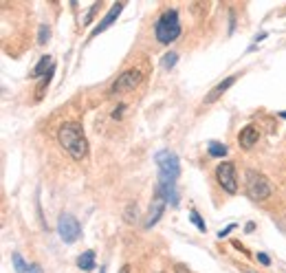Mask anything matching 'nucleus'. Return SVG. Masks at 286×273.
<instances>
[{
    "mask_svg": "<svg viewBox=\"0 0 286 273\" xmlns=\"http://www.w3.org/2000/svg\"><path fill=\"white\" fill-rule=\"evenodd\" d=\"M58 141H60V146L64 148V152L68 154V157H73L75 161L86 159L88 141H86L84 130H82V126L77 124V121H68V124H64L62 128H60Z\"/></svg>",
    "mask_w": 286,
    "mask_h": 273,
    "instance_id": "obj_1",
    "label": "nucleus"
},
{
    "mask_svg": "<svg viewBox=\"0 0 286 273\" xmlns=\"http://www.w3.org/2000/svg\"><path fill=\"white\" fill-rule=\"evenodd\" d=\"M154 33H156V40L161 44H170V42L178 40V36H180L178 14L174 9L161 14V18L156 20V27H154Z\"/></svg>",
    "mask_w": 286,
    "mask_h": 273,
    "instance_id": "obj_2",
    "label": "nucleus"
},
{
    "mask_svg": "<svg viewBox=\"0 0 286 273\" xmlns=\"http://www.w3.org/2000/svg\"><path fill=\"white\" fill-rule=\"evenodd\" d=\"M156 165H158V172H161L158 181L174 183L176 179H178L180 163H178V157H176L174 152H170V150H161V152L156 154Z\"/></svg>",
    "mask_w": 286,
    "mask_h": 273,
    "instance_id": "obj_3",
    "label": "nucleus"
},
{
    "mask_svg": "<svg viewBox=\"0 0 286 273\" xmlns=\"http://www.w3.org/2000/svg\"><path fill=\"white\" fill-rule=\"evenodd\" d=\"M246 192L251 194V198L256 200H264L271 196V183L266 181V176L260 172H246Z\"/></svg>",
    "mask_w": 286,
    "mask_h": 273,
    "instance_id": "obj_4",
    "label": "nucleus"
},
{
    "mask_svg": "<svg viewBox=\"0 0 286 273\" xmlns=\"http://www.w3.org/2000/svg\"><path fill=\"white\" fill-rule=\"evenodd\" d=\"M141 80H143V75H141L139 69H128V71H124V73H121L117 80H114V84L110 86V95H121V93L134 91V88L141 84Z\"/></svg>",
    "mask_w": 286,
    "mask_h": 273,
    "instance_id": "obj_5",
    "label": "nucleus"
},
{
    "mask_svg": "<svg viewBox=\"0 0 286 273\" xmlns=\"http://www.w3.org/2000/svg\"><path fill=\"white\" fill-rule=\"evenodd\" d=\"M58 231H60V238H62L64 242H75V240H80V236H82V227H80V222H77L75 216H70V214H60V218H58Z\"/></svg>",
    "mask_w": 286,
    "mask_h": 273,
    "instance_id": "obj_6",
    "label": "nucleus"
},
{
    "mask_svg": "<svg viewBox=\"0 0 286 273\" xmlns=\"http://www.w3.org/2000/svg\"><path fill=\"white\" fill-rule=\"evenodd\" d=\"M216 179L220 183V187L229 194H236L238 192V179H236V165L224 161L216 168Z\"/></svg>",
    "mask_w": 286,
    "mask_h": 273,
    "instance_id": "obj_7",
    "label": "nucleus"
},
{
    "mask_svg": "<svg viewBox=\"0 0 286 273\" xmlns=\"http://www.w3.org/2000/svg\"><path fill=\"white\" fill-rule=\"evenodd\" d=\"M163 207H165V198L161 196V194H154V203H152V207H150V214H148V218L146 222H143V227L146 229H150V227L156 222L158 218H161V214H163Z\"/></svg>",
    "mask_w": 286,
    "mask_h": 273,
    "instance_id": "obj_8",
    "label": "nucleus"
},
{
    "mask_svg": "<svg viewBox=\"0 0 286 273\" xmlns=\"http://www.w3.org/2000/svg\"><path fill=\"white\" fill-rule=\"evenodd\" d=\"M258 139H260V132H258V128H256V126H246V128H242V130H240V137H238L240 148H242V150H251V148L258 143Z\"/></svg>",
    "mask_w": 286,
    "mask_h": 273,
    "instance_id": "obj_9",
    "label": "nucleus"
},
{
    "mask_svg": "<svg viewBox=\"0 0 286 273\" xmlns=\"http://www.w3.org/2000/svg\"><path fill=\"white\" fill-rule=\"evenodd\" d=\"M121 11H124V5H121V3H117V5H112V7H110V11H108V14H106V16H104V20H102V22H99V25L95 27V29H92V36H99V33H102V31H106V29H108V27H110V25H112V22H114V20H117V16L121 14Z\"/></svg>",
    "mask_w": 286,
    "mask_h": 273,
    "instance_id": "obj_10",
    "label": "nucleus"
},
{
    "mask_svg": "<svg viewBox=\"0 0 286 273\" xmlns=\"http://www.w3.org/2000/svg\"><path fill=\"white\" fill-rule=\"evenodd\" d=\"M11 260H14V269L18 271V273H42V269L38 264H29V262H24V258L16 251V253H11Z\"/></svg>",
    "mask_w": 286,
    "mask_h": 273,
    "instance_id": "obj_11",
    "label": "nucleus"
},
{
    "mask_svg": "<svg viewBox=\"0 0 286 273\" xmlns=\"http://www.w3.org/2000/svg\"><path fill=\"white\" fill-rule=\"evenodd\" d=\"M156 192H158V194H161V196L165 198V203H170V205H178V196H176L174 183H163V181H158Z\"/></svg>",
    "mask_w": 286,
    "mask_h": 273,
    "instance_id": "obj_12",
    "label": "nucleus"
},
{
    "mask_svg": "<svg viewBox=\"0 0 286 273\" xmlns=\"http://www.w3.org/2000/svg\"><path fill=\"white\" fill-rule=\"evenodd\" d=\"M234 82H236V75H231V77H227V80H222V82H220V84L205 97V104H214V102H216V99L220 97V95H222L231 84H234Z\"/></svg>",
    "mask_w": 286,
    "mask_h": 273,
    "instance_id": "obj_13",
    "label": "nucleus"
},
{
    "mask_svg": "<svg viewBox=\"0 0 286 273\" xmlns=\"http://www.w3.org/2000/svg\"><path fill=\"white\" fill-rule=\"evenodd\" d=\"M53 71V60L48 58V55H44V58L40 60V62H38V66L36 69H33V73H31V77H42L44 73H51Z\"/></svg>",
    "mask_w": 286,
    "mask_h": 273,
    "instance_id": "obj_14",
    "label": "nucleus"
},
{
    "mask_svg": "<svg viewBox=\"0 0 286 273\" xmlns=\"http://www.w3.org/2000/svg\"><path fill=\"white\" fill-rule=\"evenodd\" d=\"M77 266L82 271H92L95 269V251H84L77 258Z\"/></svg>",
    "mask_w": 286,
    "mask_h": 273,
    "instance_id": "obj_15",
    "label": "nucleus"
},
{
    "mask_svg": "<svg viewBox=\"0 0 286 273\" xmlns=\"http://www.w3.org/2000/svg\"><path fill=\"white\" fill-rule=\"evenodd\" d=\"M224 154H227V146H222V143H218V141H209V157L220 159V157H224Z\"/></svg>",
    "mask_w": 286,
    "mask_h": 273,
    "instance_id": "obj_16",
    "label": "nucleus"
},
{
    "mask_svg": "<svg viewBox=\"0 0 286 273\" xmlns=\"http://www.w3.org/2000/svg\"><path fill=\"white\" fill-rule=\"evenodd\" d=\"M176 62H178V55H176V53L172 51V53H165V55H163L161 66H163V69H172V66H174Z\"/></svg>",
    "mask_w": 286,
    "mask_h": 273,
    "instance_id": "obj_17",
    "label": "nucleus"
},
{
    "mask_svg": "<svg viewBox=\"0 0 286 273\" xmlns=\"http://www.w3.org/2000/svg\"><path fill=\"white\" fill-rule=\"evenodd\" d=\"M51 75H53V71H51V73H48L46 77H44L42 84L38 86V91H36V99H38V102H40V99L44 97V93H46V86H48V82H51Z\"/></svg>",
    "mask_w": 286,
    "mask_h": 273,
    "instance_id": "obj_18",
    "label": "nucleus"
},
{
    "mask_svg": "<svg viewBox=\"0 0 286 273\" xmlns=\"http://www.w3.org/2000/svg\"><path fill=\"white\" fill-rule=\"evenodd\" d=\"M190 220L194 222V225H196V227H198V229H200V231H205V229H207V227H205V220H202L200 216H198V211H194V209L190 211Z\"/></svg>",
    "mask_w": 286,
    "mask_h": 273,
    "instance_id": "obj_19",
    "label": "nucleus"
},
{
    "mask_svg": "<svg viewBox=\"0 0 286 273\" xmlns=\"http://www.w3.org/2000/svg\"><path fill=\"white\" fill-rule=\"evenodd\" d=\"M48 38H51V31H48V27H40V36H38V42L40 44H46L48 42Z\"/></svg>",
    "mask_w": 286,
    "mask_h": 273,
    "instance_id": "obj_20",
    "label": "nucleus"
},
{
    "mask_svg": "<svg viewBox=\"0 0 286 273\" xmlns=\"http://www.w3.org/2000/svg\"><path fill=\"white\" fill-rule=\"evenodd\" d=\"M258 260H260V264H264V266L271 264V260H268V255H266V253H258Z\"/></svg>",
    "mask_w": 286,
    "mask_h": 273,
    "instance_id": "obj_21",
    "label": "nucleus"
},
{
    "mask_svg": "<svg viewBox=\"0 0 286 273\" xmlns=\"http://www.w3.org/2000/svg\"><path fill=\"white\" fill-rule=\"evenodd\" d=\"M234 227H236V225H229V227H224L222 231H218V238H224V236H227L229 231H234Z\"/></svg>",
    "mask_w": 286,
    "mask_h": 273,
    "instance_id": "obj_22",
    "label": "nucleus"
},
{
    "mask_svg": "<svg viewBox=\"0 0 286 273\" xmlns=\"http://www.w3.org/2000/svg\"><path fill=\"white\" fill-rule=\"evenodd\" d=\"M174 273H190V269H187L185 264H176L174 266Z\"/></svg>",
    "mask_w": 286,
    "mask_h": 273,
    "instance_id": "obj_23",
    "label": "nucleus"
},
{
    "mask_svg": "<svg viewBox=\"0 0 286 273\" xmlns=\"http://www.w3.org/2000/svg\"><path fill=\"white\" fill-rule=\"evenodd\" d=\"M119 273H130V266H121V271Z\"/></svg>",
    "mask_w": 286,
    "mask_h": 273,
    "instance_id": "obj_24",
    "label": "nucleus"
},
{
    "mask_svg": "<svg viewBox=\"0 0 286 273\" xmlns=\"http://www.w3.org/2000/svg\"><path fill=\"white\" fill-rule=\"evenodd\" d=\"M280 117H282V119H286V110H282V113H280Z\"/></svg>",
    "mask_w": 286,
    "mask_h": 273,
    "instance_id": "obj_25",
    "label": "nucleus"
}]
</instances>
